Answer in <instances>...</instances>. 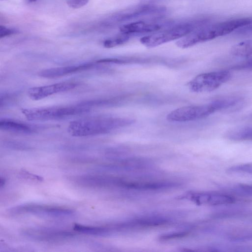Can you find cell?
Here are the masks:
<instances>
[{
    "label": "cell",
    "instance_id": "cell-1",
    "mask_svg": "<svg viewBox=\"0 0 252 252\" xmlns=\"http://www.w3.org/2000/svg\"><path fill=\"white\" fill-rule=\"evenodd\" d=\"M134 122V120L126 118L91 117L71 122L67 131L71 135L75 137L95 136L127 126Z\"/></svg>",
    "mask_w": 252,
    "mask_h": 252
},
{
    "label": "cell",
    "instance_id": "cell-2",
    "mask_svg": "<svg viewBox=\"0 0 252 252\" xmlns=\"http://www.w3.org/2000/svg\"><path fill=\"white\" fill-rule=\"evenodd\" d=\"M204 20H195L170 25L167 28L142 37L140 42L145 46L153 48L180 39L196 28L204 25Z\"/></svg>",
    "mask_w": 252,
    "mask_h": 252
},
{
    "label": "cell",
    "instance_id": "cell-3",
    "mask_svg": "<svg viewBox=\"0 0 252 252\" xmlns=\"http://www.w3.org/2000/svg\"><path fill=\"white\" fill-rule=\"evenodd\" d=\"M92 108L84 101L68 106L23 109L22 113L30 121L56 120L89 112Z\"/></svg>",
    "mask_w": 252,
    "mask_h": 252
},
{
    "label": "cell",
    "instance_id": "cell-4",
    "mask_svg": "<svg viewBox=\"0 0 252 252\" xmlns=\"http://www.w3.org/2000/svg\"><path fill=\"white\" fill-rule=\"evenodd\" d=\"M165 11V9L163 7L144 5L109 16L97 22L96 25L98 30L108 29L116 25L136 20L142 17L158 16L163 13Z\"/></svg>",
    "mask_w": 252,
    "mask_h": 252
},
{
    "label": "cell",
    "instance_id": "cell-5",
    "mask_svg": "<svg viewBox=\"0 0 252 252\" xmlns=\"http://www.w3.org/2000/svg\"><path fill=\"white\" fill-rule=\"evenodd\" d=\"M222 110V106L219 99L210 103L185 106L170 112L166 116V119L171 122H187L206 118L214 112Z\"/></svg>",
    "mask_w": 252,
    "mask_h": 252
},
{
    "label": "cell",
    "instance_id": "cell-6",
    "mask_svg": "<svg viewBox=\"0 0 252 252\" xmlns=\"http://www.w3.org/2000/svg\"><path fill=\"white\" fill-rule=\"evenodd\" d=\"M231 77V73L227 70L203 73L191 79L188 83V87L193 93L210 92L228 81Z\"/></svg>",
    "mask_w": 252,
    "mask_h": 252
},
{
    "label": "cell",
    "instance_id": "cell-7",
    "mask_svg": "<svg viewBox=\"0 0 252 252\" xmlns=\"http://www.w3.org/2000/svg\"><path fill=\"white\" fill-rule=\"evenodd\" d=\"M8 212L13 215L31 214L52 217H67L74 213L72 210L67 208L36 204L19 205L10 209Z\"/></svg>",
    "mask_w": 252,
    "mask_h": 252
},
{
    "label": "cell",
    "instance_id": "cell-8",
    "mask_svg": "<svg viewBox=\"0 0 252 252\" xmlns=\"http://www.w3.org/2000/svg\"><path fill=\"white\" fill-rule=\"evenodd\" d=\"M170 23L162 21L160 20H138L123 25L120 28L121 33L132 35L155 32L163 29L167 26L171 25Z\"/></svg>",
    "mask_w": 252,
    "mask_h": 252
},
{
    "label": "cell",
    "instance_id": "cell-9",
    "mask_svg": "<svg viewBox=\"0 0 252 252\" xmlns=\"http://www.w3.org/2000/svg\"><path fill=\"white\" fill-rule=\"evenodd\" d=\"M198 205L220 206L233 204L236 199L232 196L219 193L189 192L182 196Z\"/></svg>",
    "mask_w": 252,
    "mask_h": 252
},
{
    "label": "cell",
    "instance_id": "cell-10",
    "mask_svg": "<svg viewBox=\"0 0 252 252\" xmlns=\"http://www.w3.org/2000/svg\"><path fill=\"white\" fill-rule=\"evenodd\" d=\"M78 85V83L75 82L64 81L48 85L35 87L29 89L28 94L31 99L38 100L54 94L72 90Z\"/></svg>",
    "mask_w": 252,
    "mask_h": 252
},
{
    "label": "cell",
    "instance_id": "cell-11",
    "mask_svg": "<svg viewBox=\"0 0 252 252\" xmlns=\"http://www.w3.org/2000/svg\"><path fill=\"white\" fill-rule=\"evenodd\" d=\"M97 63L96 62H95L94 63L90 62L78 65L51 68L40 71L38 75L46 78H58L92 69L96 66Z\"/></svg>",
    "mask_w": 252,
    "mask_h": 252
},
{
    "label": "cell",
    "instance_id": "cell-12",
    "mask_svg": "<svg viewBox=\"0 0 252 252\" xmlns=\"http://www.w3.org/2000/svg\"><path fill=\"white\" fill-rule=\"evenodd\" d=\"M28 235L36 239L46 241L64 240L73 237L74 234L61 230H39L28 232Z\"/></svg>",
    "mask_w": 252,
    "mask_h": 252
},
{
    "label": "cell",
    "instance_id": "cell-13",
    "mask_svg": "<svg viewBox=\"0 0 252 252\" xmlns=\"http://www.w3.org/2000/svg\"><path fill=\"white\" fill-rule=\"evenodd\" d=\"M0 129L9 132L29 134L35 130L32 126L18 121L8 118H3L0 120Z\"/></svg>",
    "mask_w": 252,
    "mask_h": 252
},
{
    "label": "cell",
    "instance_id": "cell-14",
    "mask_svg": "<svg viewBox=\"0 0 252 252\" xmlns=\"http://www.w3.org/2000/svg\"><path fill=\"white\" fill-rule=\"evenodd\" d=\"M231 54L240 58H249L252 55V39H247L233 45L230 49Z\"/></svg>",
    "mask_w": 252,
    "mask_h": 252
},
{
    "label": "cell",
    "instance_id": "cell-15",
    "mask_svg": "<svg viewBox=\"0 0 252 252\" xmlns=\"http://www.w3.org/2000/svg\"><path fill=\"white\" fill-rule=\"evenodd\" d=\"M73 228L76 231L95 236L107 235L112 229L108 227L85 226L76 223L74 224Z\"/></svg>",
    "mask_w": 252,
    "mask_h": 252
},
{
    "label": "cell",
    "instance_id": "cell-16",
    "mask_svg": "<svg viewBox=\"0 0 252 252\" xmlns=\"http://www.w3.org/2000/svg\"><path fill=\"white\" fill-rule=\"evenodd\" d=\"M226 136L234 141H252V126H247L234 129Z\"/></svg>",
    "mask_w": 252,
    "mask_h": 252
},
{
    "label": "cell",
    "instance_id": "cell-17",
    "mask_svg": "<svg viewBox=\"0 0 252 252\" xmlns=\"http://www.w3.org/2000/svg\"><path fill=\"white\" fill-rule=\"evenodd\" d=\"M131 36L121 33L120 34L109 38L103 42L104 47L107 48L115 47L121 45L128 41Z\"/></svg>",
    "mask_w": 252,
    "mask_h": 252
},
{
    "label": "cell",
    "instance_id": "cell-18",
    "mask_svg": "<svg viewBox=\"0 0 252 252\" xmlns=\"http://www.w3.org/2000/svg\"><path fill=\"white\" fill-rule=\"evenodd\" d=\"M228 173H245L252 175V162L234 165L227 169Z\"/></svg>",
    "mask_w": 252,
    "mask_h": 252
},
{
    "label": "cell",
    "instance_id": "cell-19",
    "mask_svg": "<svg viewBox=\"0 0 252 252\" xmlns=\"http://www.w3.org/2000/svg\"><path fill=\"white\" fill-rule=\"evenodd\" d=\"M231 189L240 195L252 196V185H239L234 186Z\"/></svg>",
    "mask_w": 252,
    "mask_h": 252
},
{
    "label": "cell",
    "instance_id": "cell-20",
    "mask_svg": "<svg viewBox=\"0 0 252 252\" xmlns=\"http://www.w3.org/2000/svg\"><path fill=\"white\" fill-rule=\"evenodd\" d=\"M189 234L188 231H179L173 233H169L161 235L159 239L163 241H167L175 239L181 238L188 236Z\"/></svg>",
    "mask_w": 252,
    "mask_h": 252
},
{
    "label": "cell",
    "instance_id": "cell-21",
    "mask_svg": "<svg viewBox=\"0 0 252 252\" xmlns=\"http://www.w3.org/2000/svg\"><path fill=\"white\" fill-rule=\"evenodd\" d=\"M18 32V31L13 28L7 27L4 26H0V38L12 35Z\"/></svg>",
    "mask_w": 252,
    "mask_h": 252
},
{
    "label": "cell",
    "instance_id": "cell-22",
    "mask_svg": "<svg viewBox=\"0 0 252 252\" xmlns=\"http://www.w3.org/2000/svg\"><path fill=\"white\" fill-rule=\"evenodd\" d=\"M69 7L77 9L83 7L88 3L90 0H66Z\"/></svg>",
    "mask_w": 252,
    "mask_h": 252
},
{
    "label": "cell",
    "instance_id": "cell-23",
    "mask_svg": "<svg viewBox=\"0 0 252 252\" xmlns=\"http://www.w3.org/2000/svg\"><path fill=\"white\" fill-rule=\"evenodd\" d=\"M236 69H252V58L233 67Z\"/></svg>",
    "mask_w": 252,
    "mask_h": 252
},
{
    "label": "cell",
    "instance_id": "cell-24",
    "mask_svg": "<svg viewBox=\"0 0 252 252\" xmlns=\"http://www.w3.org/2000/svg\"><path fill=\"white\" fill-rule=\"evenodd\" d=\"M231 240L235 242L252 241V233L243 236H236L232 238Z\"/></svg>",
    "mask_w": 252,
    "mask_h": 252
},
{
    "label": "cell",
    "instance_id": "cell-25",
    "mask_svg": "<svg viewBox=\"0 0 252 252\" xmlns=\"http://www.w3.org/2000/svg\"><path fill=\"white\" fill-rule=\"evenodd\" d=\"M22 173V174L24 175L25 177H27L30 179H34L38 181H42L43 180L42 177L35 175L32 173H29L28 172L23 171Z\"/></svg>",
    "mask_w": 252,
    "mask_h": 252
},
{
    "label": "cell",
    "instance_id": "cell-26",
    "mask_svg": "<svg viewBox=\"0 0 252 252\" xmlns=\"http://www.w3.org/2000/svg\"><path fill=\"white\" fill-rule=\"evenodd\" d=\"M5 183V180L4 178H0V186L1 188Z\"/></svg>",
    "mask_w": 252,
    "mask_h": 252
},
{
    "label": "cell",
    "instance_id": "cell-27",
    "mask_svg": "<svg viewBox=\"0 0 252 252\" xmlns=\"http://www.w3.org/2000/svg\"><path fill=\"white\" fill-rule=\"evenodd\" d=\"M28 3H32L36 2L38 0H26Z\"/></svg>",
    "mask_w": 252,
    "mask_h": 252
}]
</instances>
